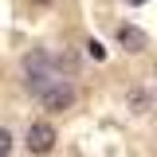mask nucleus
Here are the masks:
<instances>
[{"mask_svg": "<svg viewBox=\"0 0 157 157\" xmlns=\"http://www.w3.org/2000/svg\"><path fill=\"white\" fill-rule=\"evenodd\" d=\"M118 39H122V47L126 51H145V32H137V28H118Z\"/></svg>", "mask_w": 157, "mask_h": 157, "instance_id": "4", "label": "nucleus"}, {"mask_svg": "<svg viewBox=\"0 0 157 157\" xmlns=\"http://www.w3.org/2000/svg\"><path fill=\"white\" fill-rule=\"evenodd\" d=\"M28 149H32V153H51V149H55V130H51L47 122H36V126L28 130Z\"/></svg>", "mask_w": 157, "mask_h": 157, "instance_id": "3", "label": "nucleus"}, {"mask_svg": "<svg viewBox=\"0 0 157 157\" xmlns=\"http://www.w3.org/2000/svg\"><path fill=\"white\" fill-rule=\"evenodd\" d=\"M24 71H28V78L43 90L47 78H51V59H47V51H28V55H24Z\"/></svg>", "mask_w": 157, "mask_h": 157, "instance_id": "2", "label": "nucleus"}, {"mask_svg": "<svg viewBox=\"0 0 157 157\" xmlns=\"http://www.w3.org/2000/svg\"><path fill=\"white\" fill-rule=\"evenodd\" d=\"M86 51H90V55H94V59H106V47H102L98 39H90V43H86Z\"/></svg>", "mask_w": 157, "mask_h": 157, "instance_id": "6", "label": "nucleus"}, {"mask_svg": "<svg viewBox=\"0 0 157 157\" xmlns=\"http://www.w3.org/2000/svg\"><path fill=\"white\" fill-rule=\"evenodd\" d=\"M8 153H12V134L0 130V157H8Z\"/></svg>", "mask_w": 157, "mask_h": 157, "instance_id": "5", "label": "nucleus"}, {"mask_svg": "<svg viewBox=\"0 0 157 157\" xmlns=\"http://www.w3.org/2000/svg\"><path fill=\"white\" fill-rule=\"evenodd\" d=\"M39 102H43L47 110H71V102H75V90H71L67 82H47V86L39 90Z\"/></svg>", "mask_w": 157, "mask_h": 157, "instance_id": "1", "label": "nucleus"}, {"mask_svg": "<svg viewBox=\"0 0 157 157\" xmlns=\"http://www.w3.org/2000/svg\"><path fill=\"white\" fill-rule=\"evenodd\" d=\"M36 4H51V0H36Z\"/></svg>", "mask_w": 157, "mask_h": 157, "instance_id": "8", "label": "nucleus"}, {"mask_svg": "<svg viewBox=\"0 0 157 157\" xmlns=\"http://www.w3.org/2000/svg\"><path fill=\"white\" fill-rule=\"evenodd\" d=\"M126 4H145V0H126Z\"/></svg>", "mask_w": 157, "mask_h": 157, "instance_id": "7", "label": "nucleus"}]
</instances>
